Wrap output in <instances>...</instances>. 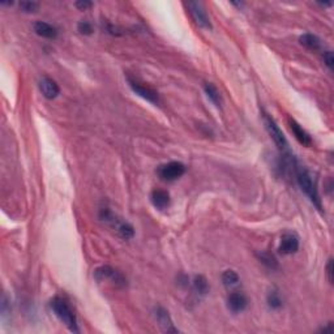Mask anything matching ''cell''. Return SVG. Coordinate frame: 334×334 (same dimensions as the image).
Here are the masks:
<instances>
[{"mask_svg":"<svg viewBox=\"0 0 334 334\" xmlns=\"http://www.w3.org/2000/svg\"><path fill=\"white\" fill-rule=\"evenodd\" d=\"M294 171H295V176H297V181L300 189L307 194L308 198L312 201V204L321 210V198L319 196V191H317L316 184L312 180V176H311L310 172L304 167L299 166V165H294Z\"/></svg>","mask_w":334,"mask_h":334,"instance_id":"1","label":"cell"},{"mask_svg":"<svg viewBox=\"0 0 334 334\" xmlns=\"http://www.w3.org/2000/svg\"><path fill=\"white\" fill-rule=\"evenodd\" d=\"M50 307H51V310L55 314V316L58 317L59 320L62 321L63 324L68 328L69 331L75 332V333L79 332L76 315L73 314V311H72V308L69 307V304L67 303L63 298H59V297L54 298V299L50 302Z\"/></svg>","mask_w":334,"mask_h":334,"instance_id":"2","label":"cell"},{"mask_svg":"<svg viewBox=\"0 0 334 334\" xmlns=\"http://www.w3.org/2000/svg\"><path fill=\"white\" fill-rule=\"evenodd\" d=\"M185 172V166L180 162H168L166 165H162L158 168V175L162 180L172 181L176 180L177 177Z\"/></svg>","mask_w":334,"mask_h":334,"instance_id":"3","label":"cell"},{"mask_svg":"<svg viewBox=\"0 0 334 334\" xmlns=\"http://www.w3.org/2000/svg\"><path fill=\"white\" fill-rule=\"evenodd\" d=\"M187 8L189 9V13H191L192 18L194 20V22L198 25L202 29H211L210 20H209L208 14H206V10L204 9L201 3H197V1H188Z\"/></svg>","mask_w":334,"mask_h":334,"instance_id":"4","label":"cell"},{"mask_svg":"<svg viewBox=\"0 0 334 334\" xmlns=\"http://www.w3.org/2000/svg\"><path fill=\"white\" fill-rule=\"evenodd\" d=\"M264 123H265L266 130L269 132L270 137H272L274 143L277 144V147L280 148V149H286L287 148V141L285 135L282 133V131L280 130V127L277 126V123L274 120L270 118L268 114H264Z\"/></svg>","mask_w":334,"mask_h":334,"instance_id":"5","label":"cell"},{"mask_svg":"<svg viewBox=\"0 0 334 334\" xmlns=\"http://www.w3.org/2000/svg\"><path fill=\"white\" fill-rule=\"evenodd\" d=\"M94 277H96L97 281H106L110 280L111 282H114L115 285H120V286H124L126 285V280H124V277L120 274L118 270L113 269L111 266H101L98 269H96L94 272Z\"/></svg>","mask_w":334,"mask_h":334,"instance_id":"6","label":"cell"},{"mask_svg":"<svg viewBox=\"0 0 334 334\" xmlns=\"http://www.w3.org/2000/svg\"><path fill=\"white\" fill-rule=\"evenodd\" d=\"M154 317H156L158 325H160L161 329L165 333H177V329L174 327V323L171 320V316L164 307H156V310H154Z\"/></svg>","mask_w":334,"mask_h":334,"instance_id":"7","label":"cell"},{"mask_svg":"<svg viewBox=\"0 0 334 334\" xmlns=\"http://www.w3.org/2000/svg\"><path fill=\"white\" fill-rule=\"evenodd\" d=\"M299 249V238L294 232H286L281 238L280 244V253L282 255H293Z\"/></svg>","mask_w":334,"mask_h":334,"instance_id":"8","label":"cell"},{"mask_svg":"<svg viewBox=\"0 0 334 334\" xmlns=\"http://www.w3.org/2000/svg\"><path fill=\"white\" fill-rule=\"evenodd\" d=\"M128 82H130L131 89H132L133 92L136 93L137 96L143 97L144 99H147V101L154 103V105H157V103L160 102V99H158V94L156 90H153L152 88H148V86L141 85L140 82L135 81V80L128 79Z\"/></svg>","mask_w":334,"mask_h":334,"instance_id":"9","label":"cell"},{"mask_svg":"<svg viewBox=\"0 0 334 334\" xmlns=\"http://www.w3.org/2000/svg\"><path fill=\"white\" fill-rule=\"evenodd\" d=\"M39 90L43 94L44 98L47 99H54L59 96L60 93V89L59 85L50 77H43V79L39 81Z\"/></svg>","mask_w":334,"mask_h":334,"instance_id":"10","label":"cell"},{"mask_svg":"<svg viewBox=\"0 0 334 334\" xmlns=\"http://www.w3.org/2000/svg\"><path fill=\"white\" fill-rule=\"evenodd\" d=\"M247 304H248V300H247L246 295L242 293L230 294L229 299H227V307L234 314H239L246 310Z\"/></svg>","mask_w":334,"mask_h":334,"instance_id":"11","label":"cell"},{"mask_svg":"<svg viewBox=\"0 0 334 334\" xmlns=\"http://www.w3.org/2000/svg\"><path fill=\"white\" fill-rule=\"evenodd\" d=\"M150 201L154 208L164 210V209L168 208V205H170V194L162 189H156L150 194Z\"/></svg>","mask_w":334,"mask_h":334,"instance_id":"12","label":"cell"},{"mask_svg":"<svg viewBox=\"0 0 334 334\" xmlns=\"http://www.w3.org/2000/svg\"><path fill=\"white\" fill-rule=\"evenodd\" d=\"M289 124H290V130L291 132L294 133L295 139H297L302 145H304V147H311L312 140H311L310 135H308V133L306 132V131H304L294 119L289 120Z\"/></svg>","mask_w":334,"mask_h":334,"instance_id":"13","label":"cell"},{"mask_svg":"<svg viewBox=\"0 0 334 334\" xmlns=\"http://www.w3.org/2000/svg\"><path fill=\"white\" fill-rule=\"evenodd\" d=\"M34 31L38 35H41L43 38H48V39H54V38L58 37V30L52 25L47 24V22H43V21L35 22Z\"/></svg>","mask_w":334,"mask_h":334,"instance_id":"14","label":"cell"},{"mask_svg":"<svg viewBox=\"0 0 334 334\" xmlns=\"http://www.w3.org/2000/svg\"><path fill=\"white\" fill-rule=\"evenodd\" d=\"M193 290L200 297H205L209 293V283L204 276H196L193 280Z\"/></svg>","mask_w":334,"mask_h":334,"instance_id":"15","label":"cell"},{"mask_svg":"<svg viewBox=\"0 0 334 334\" xmlns=\"http://www.w3.org/2000/svg\"><path fill=\"white\" fill-rule=\"evenodd\" d=\"M299 41L304 47L310 48V50H319L321 46V42L319 39V37H316L314 34H303L299 38Z\"/></svg>","mask_w":334,"mask_h":334,"instance_id":"16","label":"cell"},{"mask_svg":"<svg viewBox=\"0 0 334 334\" xmlns=\"http://www.w3.org/2000/svg\"><path fill=\"white\" fill-rule=\"evenodd\" d=\"M222 282H223V285H225L227 289L238 286L239 285L238 273L234 272V270H226V272L222 274Z\"/></svg>","mask_w":334,"mask_h":334,"instance_id":"17","label":"cell"},{"mask_svg":"<svg viewBox=\"0 0 334 334\" xmlns=\"http://www.w3.org/2000/svg\"><path fill=\"white\" fill-rule=\"evenodd\" d=\"M204 90H205V93H206L208 98L210 99L211 102L214 103L215 106L221 105V96H219L218 89L215 88L213 84H210V82H206V84L204 85Z\"/></svg>","mask_w":334,"mask_h":334,"instance_id":"18","label":"cell"},{"mask_svg":"<svg viewBox=\"0 0 334 334\" xmlns=\"http://www.w3.org/2000/svg\"><path fill=\"white\" fill-rule=\"evenodd\" d=\"M116 230L120 234V236L124 239H131L133 238L135 235V230H133L132 226L130 223H127V222H118L116 221Z\"/></svg>","mask_w":334,"mask_h":334,"instance_id":"19","label":"cell"},{"mask_svg":"<svg viewBox=\"0 0 334 334\" xmlns=\"http://www.w3.org/2000/svg\"><path fill=\"white\" fill-rule=\"evenodd\" d=\"M268 304L273 310H278V308L282 307V299H281L278 291L273 290L268 294Z\"/></svg>","mask_w":334,"mask_h":334,"instance_id":"20","label":"cell"},{"mask_svg":"<svg viewBox=\"0 0 334 334\" xmlns=\"http://www.w3.org/2000/svg\"><path fill=\"white\" fill-rule=\"evenodd\" d=\"M259 259L260 261L263 264H265L268 268H272V269H276L277 266H278V261H277V259L274 257L273 255H270V253L268 252H261L259 253Z\"/></svg>","mask_w":334,"mask_h":334,"instance_id":"21","label":"cell"},{"mask_svg":"<svg viewBox=\"0 0 334 334\" xmlns=\"http://www.w3.org/2000/svg\"><path fill=\"white\" fill-rule=\"evenodd\" d=\"M20 8L26 13H30V12H35L38 9V4L35 1H29V0H24L20 3Z\"/></svg>","mask_w":334,"mask_h":334,"instance_id":"22","label":"cell"},{"mask_svg":"<svg viewBox=\"0 0 334 334\" xmlns=\"http://www.w3.org/2000/svg\"><path fill=\"white\" fill-rule=\"evenodd\" d=\"M77 29H79L80 33H82V34H92L93 33V27H92V24L89 22V21H80L79 25H77Z\"/></svg>","mask_w":334,"mask_h":334,"instance_id":"23","label":"cell"},{"mask_svg":"<svg viewBox=\"0 0 334 334\" xmlns=\"http://www.w3.org/2000/svg\"><path fill=\"white\" fill-rule=\"evenodd\" d=\"M323 58H324V63L327 64V67L329 69H333V64H334V56H333V52L332 51H325L324 54H323Z\"/></svg>","mask_w":334,"mask_h":334,"instance_id":"24","label":"cell"},{"mask_svg":"<svg viewBox=\"0 0 334 334\" xmlns=\"http://www.w3.org/2000/svg\"><path fill=\"white\" fill-rule=\"evenodd\" d=\"M76 8H79L80 10H85L88 8H90L93 5L92 1H88V0H80V1H76L75 3Z\"/></svg>","mask_w":334,"mask_h":334,"instance_id":"25","label":"cell"},{"mask_svg":"<svg viewBox=\"0 0 334 334\" xmlns=\"http://www.w3.org/2000/svg\"><path fill=\"white\" fill-rule=\"evenodd\" d=\"M327 274H328V280H329V282L333 283V259H329V261H328Z\"/></svg>","mask_w":334,"mask_h":334,"instance_id":"26","label":"cell"}]
</instances>
